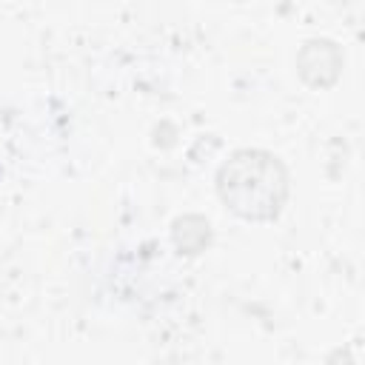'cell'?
I'll return each instance as SVG.
<instances>
[{
  "label": "cell",
  "instance_id": "7a4b0ae2",
  "mask_svg": "<svg viewBox=\"0 0 365 365\" xmlns=\"http://www.w3.org/2000/svg\"><path fill=\"white\" fill-rule=\"evenodd\" d=\"M342 51L328 37H311L297 51V74L311 88H328L342 74Z\"/></svg>",
  "mask_w": 365,
  "mask_h": 365
},
{
  "label": "cell",
  "instance_id": "3957f363",
  "mask_svg": "<svg viewBox=\"0 0 365 365\" xmlns=\"http://www.w3.org/2000/svg\"><path fill=\"white\" fill-rule=\"evenodd\" d=\"M171 240H174V248L180 254H200L208 248L211 242V225L205 217L200 214H185V217H177L174 225H171Z\"/></svg>",
  "mask_w": 365,
  "mask_h": 365
},
{
  "label": "cell",
  "instance_id": "6da1fadb",
  "mask_svg": "<svg viewBox=\"0 0 365 365\" xmlns=\"http://www.w3.org/2000/svg\"><path fill=\"white\" fill-rule=\"evenodd\" d=\"M288 168L265 148H240L217 171L222 205L251 222L277 220L288 202Z\"/></svg>",
  "mask_w": 365,
  "mask_h": 365
}]
</instances>
